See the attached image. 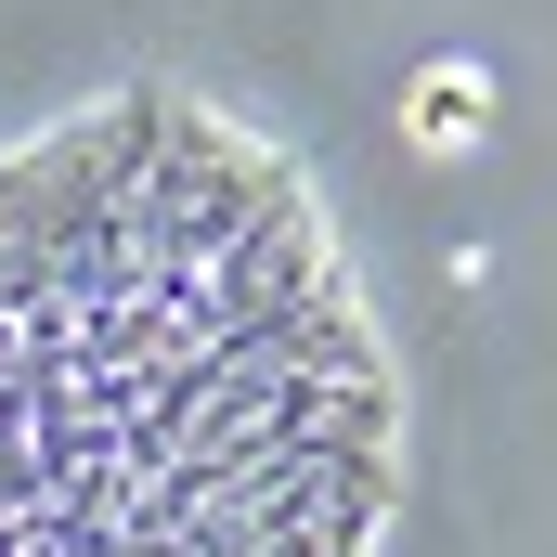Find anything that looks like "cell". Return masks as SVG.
I'll use <instances>...</instances> for the list:
<instances>
[{"label":"cell","mask_w":557,"mask_h":557,"mask_svg":"<svg viewBox=\"0 0 557 557\" xmlns=\"http://www.w3.org/2000/svg\"><path fill=\"white\" fill-rule=\"evenodd\" d=\"M403 376L311 169L182 78L0 143V557H389Z\"/></svg>","instance_id":"6da1fadb"}]
</instances>
